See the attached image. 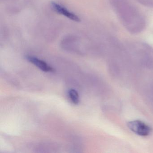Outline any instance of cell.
Segmentation results:
<instances>
[{"instance_id": "cell-1", "label": "cell", "mask_w": 153, "mask_h": 153, "mask_svg": "<svg viewBox=\"0 0 153 153\" xmlns=\"http://www.w3.org/2000/svg\"><path fill=\"white\" fill-rule=\"evenodd\" d=\"M128 126L131 131L139 136H148L151 131V128L148 125L138 120L129 122Z\"/></svg>"}, {"instance_id": "cell-2", "label": "cell", "mask_w": 153, "mask_h": 153, "mask_svg": "<svg viewBox=\"0 0 153 153\" xmlns=\"http://www.w3.org/2000/svg\"><path fill=\"white\" fill-rule=\"evenodd\" d=\"M51 6L53 9L58 14L62 15L75 22H80V19L78 16L71 12L62 5L55 2H53L51 3Z\"/></svg>"}, {"instance_id": "cell-6", "label": "cell", "mask_w": 153, "mask_h": 153, "mask_svg": "<svg viewBox=\"0 0 153 153\" xmlns=\"http://www.w3.org/2000/svg\"><path fill=\"white\" fill-rule=\"evenodd\" d=\"M151 26L153 28V19H152V21H151Z\"/></svg>"}, {"instance_id": "cell-5", "label": "cell", "mask_w": 153, "mask_h": 153, "mask_svg": "<svg viewBox=\"0 0 153 153\" xmlns=\"http://www.w3.org/2000/svg\"><path fill=\"white\" fill-rule=\"evenodd\" d=\"M147 41L149 43L153 44V35H150L147 38Z\"/></svg>"}, {"instance_id": "cell-3", "label": "cell", "mask_w": 153, "mask_h": 153, "mask_svg": "<svg viewBox=\"0 0 153 153\" xmlns=\"http://www.w3.org/2000/svg\"><path fill=\"white\" fill-rule=\"evenodd\" d=\"M26 59L28 61L34 64L42 71L45 72H52L53 71V68L49 66L46 62L36 57L33 56H26Z\"/></svg>"}, {"instance_id": "cell-4", "label": "cell", "mask_w": 153, "mask_h": 153, "mask_svg": "<svg viewBox=\"0 0 153 153\" xmlns=\"http://www.w3.org/2000/svg\"><path fill=\"white\" fill-rule=\"evenodd\" d=\"M68 94L71 102L74 104H78L79 102V95L76 90L73 89H70L69 91Z\"/></svg>"}]
</instances>
